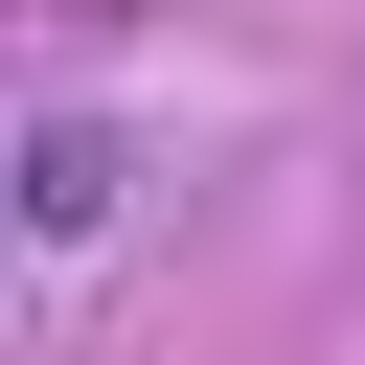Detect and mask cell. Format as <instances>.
I'll return each mask as SVG.
<instances>
[{
    "label": "cell",
    "instance_id": "6da1fadb",
    "mask_svg": "<svg viewBox=\"0 0 365 365\" xmlns=\"http://www.w3.org/2000/svg\"><path fill=\"white\" fill-rule=\"evenodd\" d=\"M114 182H137V160H114V114H23V228H46V251H91V228H114Z\"/></svg>",
    "mask_w": 365,
    "mask_h": 365
}]
</instances>
